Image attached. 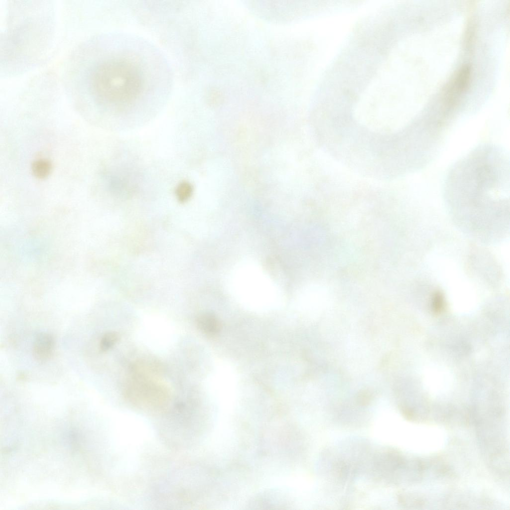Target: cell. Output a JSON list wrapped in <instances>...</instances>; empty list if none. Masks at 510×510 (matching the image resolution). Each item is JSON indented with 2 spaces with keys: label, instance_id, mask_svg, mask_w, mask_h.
<instances>
[{
  "label": "cell",
  "instance_id": "1",
  "mask_svg": "<svg viewBox=\"0 0 510 510\" xmlns=\"http://www.w3.org/2000/svg\"><path fill=\"white\" fill-rule=\"evenodd\" d=\"M443 191L454 207L505 208L510 194L509 153L493 143L477 146L451 166Z\"/></svg>",
  "mask_w": 510,
  "mask_h": 510
},
{
  "label": "cell",
  "instance_id": "2",
  "mask_svg": "<svg viewBox=\"0 0 510 510\" xmlns=\"http://www.w3.org/2000/svg\"><path fill=\"white\" fill-rule=\"evenodd\" d=\"M88 94L98 103L117 105L139 94L142 79L137 68L121 59L101 57L88 66L84 74Z\"/></svg>",
  "mask_w": 510,
  "mask_h": 510
},
{
  "label": "cell",
  "instance_id": "3",
  "mask_svg": "<svg viewBox=\"0 0 510 510\" xmlns=\"http://www.w3.org/2000/svg\"><path fill=\"white\" fill-rule=\"evenodd\" d=\"M471 76V68L465 64L458 70L445 94L443 105L453 111L456 107L460 96L469 88Z\"/></svg>",
  "mask_w": 510,
  "mask_h": 510
},
{
  "label": "cell",
  "instance_id": "4",
  "mask_svg": "<svg viewBox=\"0 0 510 510\" xmlns=\"http://www.w3.org/2000/svg\"><path fill=\"white\" fill-rule=\"evenodd\" d=\"M55 348V340L52 335L46 332L37 334L34 341L33 354L35 359L40 362L49 360L52 356Z\"/></svg>",
  "mask_w": 510,
  "mask_h": 510
},
{
  "label": "cell",
  "instance_id": "5",
  "mask_svg": "<svg viewBox=\"0 0 510 510\" xmlns=\"http://www.w3.org/2000/svg\"><path fill=\"white\" fill-rule=\"evenodd\" d=\"M196 324L198 328L204 333L210 336L215 335L221 329V323L213 314L205 313L199 315Z\"/></svg>",
  "mask_w": 510,
  "mask_h": 510
},
{
  "label": "cell",
  "instance_id": "6",
  "mask_svg": "<svg viewBox=\"0 0 510 510\" xmlns=\"http://www.w3.org/2000/svg\"><path fill=\"white\" fill-rule=\"evenodd\" d=\"M31 169L35 177L39 179H44L50 173L52 165L48 160L40 159L33 162Z\"/></svg>",
  "mask_w": 510,
  "mask_h": 510
},
{
  "label": "cell",
  "instance_id": "7",
  "mask_svg": "<svg viewBox=\"0 0 510 510\" xmlns=\"http://www.w3.org/2000/svg\"><path fill=\"white\" fill-rule=\"evenodd\" d=\"M119 335L114 331L106 333L102 337L100 347L103 352H106L112 348L118 341Z\"/></svg>",
  "mask_w": 510,
  "mask_h": 510
},
{
  "label": "cell",
  "instance_id": "8",
  "mask_svg": "<svg viewBox=\"0 0 510 510\" xmlns=\"http://www.w3.org/2000/svg\"><path fill=\"white\" fill-rule=\"evenodd\" d=\"M192 193L193 187L190 183L187 182L180 183L177 186L175 191L177 198L182 203L188 201L192 196Z\"/></svg>",
  "mask_w": 510,
  "mask_h": 510
},
{
  "label": "cell",
  "instance_id": "9",
  "mask_svg": "<svg viewBox=\"0 0 510 510\" xmlns=\"http://www.w3.org/2000/svg\"><path fill=\"white\" fill-rule=\"evenodd\" d=\"M432 305L434 311L436 313L440 312L444 306V300L442 294L437 291L432 297Z\"/></svg>",
  "mask_w": 510,
  "mask_h": 510
},
{
  "label": "cell",
  "instance_id": "10",
  "mask_svg": "<svg viewBox=\"0 0 510 510\" xmlns=\"http://www.w3.org/2000/svg\"><path fill=\"white\" fill-rule=\"evenodd\" d=\"M370 399L371 396L368 392H362L358 396V399L360 403L364 405L368 403Z\"/></svg>",
  "mask_w": 510,
  "mask_h": 510
}]
</instances>
